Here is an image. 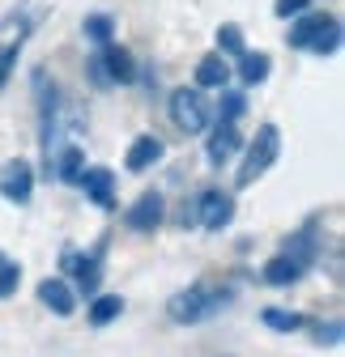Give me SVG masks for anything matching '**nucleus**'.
Instances as JSON below:
<instances>
[{"label": "nucleus", "instance_id": "nucleus-6", "mask_svg": "<svg viewBox=\"0 0 345 357\" xmlns=\"http://www.w3.org/2000/svg\"><path fill=\"white\" fill-rule=\"evenodd\" d=\"M60 273H68L64 281H73L85 298H94L98 294V281H103V251H64L60 259Z\"/></svg>", "mask_w": 345, "mask_h": 357}, {"label": "nucleus", "instance_id": "nucleus-22", "mask_svg": "<svg viewBox=\"0 0 345 357\" xmlns=\"http://www.w3.org/2000/svg\"><path fill=\"white\" fill-rule=\"evenodd\" d=\"M243 111H247V98L239 94V89H222V98H218V123H235Z\"/></svg>", "mask_w": 345, "mask_h": 357}, {"label": "nucleus", "instance_id": "nucleus-4", "mask_svg": "<svg viewBox=\"0 0 345 357\" xmlns=\"http://www.w3.org/2000/svg\"><path fill=\"white\" fill-rule=\"evenodd\" d=\"M166 111H170V123H175L179 132H188V137H196V132H205L209 128V102H205V94L192 85H179L175 94H170V102H166Z\"/></svg>", "mask_w": 345, "mask_h": 357}, {"label": "nucleus", "instance_id": "nucleus-23", "mask_svg": "<svg viewBox=\"0 0 345 357\" xmlns=\"http://www.w3.org/2000/svg\"><path fill=\"white\" fill-rule=\"evenodd\" d=\"M22 43H26V34H17V38H9V43H0V89H5L9 73L17 68V56H22Z\"/></svg>", "mask_w": 345, "mask_h": 357}, {"label": "nucleus", "instance_id": "nucleus-11", "mask_svg": "<svg viewBox=\"0 0 345 357\" xmlns=\"http://www.w3.org/2000/svg\"><path fill=\"white\" fill-rule=\"evenodd\" d=\"M98 56H103V68H107V81H111V85H133V81L141 77L128 47H115V43H107V47H98Z\"/></svg>", "mask_w": 345, "mask_h": 357}, {"label": "nucleus", "instance_id": "nucleus-17", "mask_svg": "<svg viewBox=\"0 0 345 357\" xmlns=\"http://www.w3.org/2000/svg\"><path fill=\"white\" fill-rule=\"evenodd\" d=\"M269 68H273L269 52H243L239 56V68H230V73H239L243 85H265L269 81Z\"/></svg>", "mask_w": 345, "mask_h": 357}, {"label": "nucleus", "instance_id": "nucleus-26", "mask_svg": "<svg viewBox=\"0 0 345 357\" xmlns=\"http://www.w3.org/2000/svg\"><path fill=\"white\" fill-rule=\"evenodd\" d=\"M307 9H311V0H277V5H273L277 17H298V13H307Z\"/></svg>", "mask_w": 345, "mask_h": 357}, {"label": "nucleus", "instance_id": "nucleus-3", "mask_svg": "<svg viewBox=\"0 0 345 357\" xmlns=\"http://www.w3.org/2000/svg\"><path fill=\"white\" fill-rule=\"evenodd\" d=\"M277 153H281V132H277V123H260V128H256V137H251V145H247V153H243V166L235 174V188H251L256 178H260L277 162Z\"/></svg>", "mask_w": 345, "mask_h": 357}, {"label": "nucleus", "instance_id": "nucleus-2", "mask_svg": "<svg viewBox=\"0 0 345 357\" xmlns=\"http://www.w3.org/2000/svg\"><path fill=\"white\" fill-rule=\"evenodd\" d=\"M226 302H230V289H218V285L196 281V285H188V289H179V294H170L166 319H170V324H205V319L218 315Z\"/></svg>", "mask_w": 345, "mask_h": 357}, {"label": "nucleus", "instance_id": "nucleus-16", "mask_svg": "<svg viewBox=\"0 0 345 357\" xmlns=\"http://www.w3.org/2000/svg\"><path fill=\"white\" fill-rule=\"evenodd\" d=\"M230 81V60L218 56V52H209L200 64H196V89H226Z\"/></svg>", "mask_w": 345, "mask_h": 357}, {"label": "nucleus", "instance_id": "nucleus-20", "mask_svg": "<svg viewBox=\"0 0 345 357\" xmlns=\"http://www.w3.org/2000/svg\"><path fill=\"white\" fill-rule=\"evenodd\" d=\"M81 34L94 43V47H107V43L115 38V22H111V13H90L81 22Z\"/></svg>", "mask_w": 345, "mask_h": 357}, {"label": "nucleus", "instance_id": "nucleus-8", "mask_svg": "<svg viewBox=\"0 0 345 357\" xmlns=\"http://www.w3.org/2000/svg\"><path fill=\"white\" fill-rule=\"evenodd\" d=\"M162 213H166L162 196H158V192H145L133 208L124 213V226H128V230H137V234H154V230L162 226Z\"/></svg>", "mask_w": 345, "mask_h": 357}, {"label": "nucleus", "instance_id": "nucleus-13", "mask_svg": "<svg viewBox=\"0 0 345 357\" xmlns=\"http://www.w3.org/2000/svg\"><path fill=\"white\" fill-rule=\"evenodd\" d=\"M52 170H56L60 183H81V170H85V153H81V145H77V141L60 145V149L52 153V162H47V174H52Z\"/></svg>", "mask_w": 345, "mask_h": 357}, {"label": "nucleus", "instance_id": "nucleus-14", "mask_svg": "<svg viewBox=\"0 0 345 357\" xmlns=\"http://www.w3.org/2000/svg\"><path fill=\"white\" fill-rule=\"evenodd\" d=\"M303 273H307L303 264H294L286 251H277V255H273V259L260 268V281H265V285H273V289H286V285H294V281L303 277Z\"/></svg>", "mask_w": 345, "mask_h": 357}, {"label": "nucleus", "instance_id": "nucleus-12", "mask_svg": "<svg viewBox=\"0 0 345 357\" xmlns=\"http://www.w3.org/2000/svg\"><path fill=\"white\" fill-rule=\"evenodd\" d=\"M81 188H85V196H90L98 208H115V170H107V166L81 170Z\"/></svg>", "mask_w": 345, "mask_h": 357}, {"label": "nucleus", "instance_id": "nucleus-15", "mask_svg": "<svg viewBox=\"0 0 345 357\" xmlns=\"http://www.w3.org/2000/svg\"><path fill=\"white\" fill-rule=\"evenodd\" d=\"M162 153H166V145H162L158 137H137L133 145H128V158H124V166L133 170V174H141V170L158 166V162H162Z\"/></svg>", "mask_w": 345, "mask_h": 357}, {"label": "nucleus", "instance_id": "nucleus-9", "mask_svg": "<svg viewBox=\"0 0 345 357\" xmlns=\"http://www.w3.org/2000/svg\"><path fill=\"white\" fill-rule=\"evenodd\" d=\"M239 149H243L239 128H235V123H218V128H213V137L205 141V162H209V166H226Z\"/></svg>", "mask_w": 345, "mask_h": 357}, {"label": "nucleus", "instance_id": "nucleus-5", "mask_svg": "<svg viewBox=\"0 0 345 357\" xmlns=\"http://www.w3.org/2000/svg\"><path fill=\"white\" fill-rule=\"evenodd\" d=\"M192 221L196 226H205L209 234H222L230 221H235V196L222 192V188H205L192 204Z\"/></svg>", "mask_w": 345, "mask_h": 357}, {"label": "nucleus", "instance_id": "nucleus-24", "mask_svg": "<svg viewBox=\"0 0 345 357\" xmlns=\"http://www.w3.org/2000/svg\"><path fill=\"white\" fill-rule=\"evenodd\" d=\"M17 285H22V268L13 259H5V264H0V298H13Z\"/></svg>", "mask_w": 345, "mask_h": 357}, {"label": "nucleus", "instance_id": "nucleus-27", "mask_svg": "<svg viewBox=\"0 0 345 357\" xmlns=\"http://www.w3.org/2000/svg\"><path fill=\"white\" fill-rule=\"evenodd\" d=\"M5 259H9V255H5V251H0V264H5Z\"/></svg>", "mask_w": 345, "mask_h": 357}, {"label": "nucleus", "instance_id": "nucleus-21", "mask_svg": "<svg viewBox=\"0 0 345 357\" xmlns=\"http://www.w3.org/2000/svg\"><path fill=\"white\" fill-rule=\"evenodd\" d=\"M243 52H247V43H243V30H239L235 22L218 26V56H226V60H239Z\"/></svg>", "mask_w": 345, "mask_h": 357}, {"label": "nucleus", "instance_id": "nucleus-7", "mask_svg": "<svg viewBox=\"0 0 345 357\" xmlns=\"http://www.w3.org/2000/svg\"><path fill=\"white\" fill-rule=\"evenodd\" d=\"M0 196H5L9 204H30V196H34V170H30V162L13 158V162L0 166Z\"/></svg>", "mask_w": 345, "mask_h": 357}, {"label": "nucleus", "instance_id": "nucleus-25", "mask_svg": "<svg viewBox=\"0 0 345 357\" xmlns=\"http://www.w3.org/2000/svg\"><path fill=\"white\" fill-rule=\"evenodd\" d=\"M316 344H341V319H328L316 328Z\"/></svg>", "mask_w": 345, "mask_h": 357}, {"label": "nucleus", "instance_id": "nucleus-10", "mask_svg": "<svg viewBox=\"0 0 345 357\" xmlns=\"http://www.w3.org/2000/svg\"><path fill=\"white\" fill-rule=\"evenodd\" d=\"M38 302L52 310V315H60V319H68L73 315V306H77V294H73V285L64 281V277H47V281H38Z\"/></svg>", "mask_w": 345, "mask_h": 357}, {"label": "nucleus", "instance_id": "nucleus-18", "mask_svg": "<svg viewBox=\"0 0 345 357\" xmlns=\"http://www.w3.org/2000/svg\"><path fill=\"white\" fill-rule=\"evenodd\" d=\"M85 315H90V324H94V328H107L111 319H119V315H124V298H119V294H94Z\"/></svg>", "mask_w": 345, "mask_h": 357}, {"label": "nucleus", "instance_id": "nucleus-1", "mask_svg": "<svg viewBox=\"0 0 345 357\" xmlns=\"http://www.w3.org/2000/svg\"><path fill=\"white\" fill-rule=\"evenodd\" d=\"M286 43L294 52H307V56H337L341 52V17L307 9V13H298L290 22Z\"/></svg>", "mask_w": 345, "mask_h": 357}, {"label": "nucleus", "instance_id": "nucleus-19", "mask_svg": "<svg viewBox=\"0 0 345 357\" xmlns=\"http://www.w3.org/2000/svg\"><path fill=\"white\" fill-rule=\"evenodd\" d=\"M260 324L290 336V332H298V328H307V315H298V310H281V306H265V310H260Z\"/></svg>", "mask_w": 345, "mask_h": 357}]
</instances>
